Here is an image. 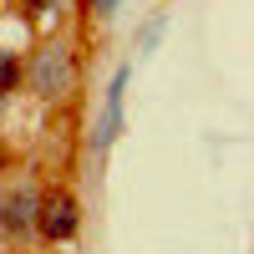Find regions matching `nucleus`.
Wrapping results in <instances>:
<instances>
[{
	"label": "nucleus",
	"mask_w": 254,
	"mask_h": 254,
	"mask_svg": "<svg viewBox=\"0 0 254 254\" xmlns=\"http://www.w3.org/2000/svg\"><path fill=\"white\" fill-rule=\"evenodd\" d=\"M26 81H31V92L41 102H61V97L71 92V81H76L71 46H66V41H46V46L36 51V61L26 66Z\"/></svg>",
	"instance_id": "1"
},
{
	"label": "nucleus",
	"mask_w": 254,
	"mask_h": 254,
	"mask_svg": "<svg viewBox=\"0 0 254 254\" xmlns=\"http://www.w3.org/2000/svg\"><path fill=\"white\" fill-rule=\"evenodd\" d=\"M76 229H81V203L71 188H46L36 203V234L46 239V244H66L76 239Z\"/></svg>",
	"instance_id": "2"
},
{
	"label": "nucleus",
	"mask_w": 254,
	"mask_h": 254,
	"mask_svg": "<svg viewBox=\"0 0 254 254\" xmlns=\"http://www.w3.org/2000/svg\"><path fill=\"white\" fill-rule=\"evenodd\" d=\"M36 203H41V188L31 178H15L0 193V234L5 239H31L36 234Z\"/></svg>",
	"instance_id": "3"
},
{
	"label": "nucleus",
	"mask_w": 254,
	"mask_h": 254,
	"mask_svg": "<svg viewBox=\"0 0 254 254\" xmlns=\"http://www.w3.org/2000/svg\"><path fill=\"white\" fill-rule=\"evenodd\" d=\"M127 66H117L112 71V81H107V97H102V112H97V122H92V137H87V147H92V158L102 163L107 158V147L117 142V132H122V97H127Z\"/></svg>",
	"instance_id": "4"
},
{
	"label": "nucleus",
	"mask_w": 254,
	"mask_h": 254,
	"mask_svg": "<svg viewBox=\"0 0 254 254\" xmlns=\"http://www.w3.org/2000/svg\"><path fill=\"white\" fill-rule=\"evenodd\" d=\"M20 81H26V66H20V56L0 46V97H10Z\"/></svg>",
	"instance_id": "5"
},
{
	"label": "nucleus",
	"mask_w": 254,
	"mask_h": 254,
	"mask_svg": "<svg viewBox=\"0 0 254 254\" xmlns=\"http://www.w3.org/2000/svg\"><path fill=\"white\" fill-rule=\"evenodd\" d=\"M163 31H168V10H158V15L142 26V36H137V51H153L158 41H163Z\"/></svg>",
	"instance_id": "6"
},
{
	"label": "nucleus",
	"mask_w": 254,
	"mask_h": 254,
	"mask_svg": "<svg viewBox=\"0 0 254 254\" xmlns=\"http://www.w3.org/2000/svg\"><path fill=\"white\" fill-rule=\"evenodd\" d=\"M51 10H56V0H20V15H26V20H41Z\"/></svg>",
	"instance_id": "7"
},
{
	"label": "nucleus",
	"mask_w": 254,
	"mask_h": 254,
	"mask_svg": "<svg viewBox=\"0 0 254 254\" xmlns=\"http://www.w3.org/2000/svg\"><path fill=\"white\" fill-rule=\"evenodd\" d=\"M117 5H122V0H87V10H92V15H102V20L117 15Z\"/></svg>",
	"instance_id": "8"
},
{
	"label": "nucleus",
	"mask_w": 254,
	"mask_h": 254,
	"mask_svg": "<svg viewBox=\"0 0 254 254\" xmlns=\"http://www.w3.org/2000/svg\"><path fill=\"white\" fill-rule=\"evenodd\" d=\"M10 168V147H5V137H0V173Z\"/></svg>",
	"instance_id": "9"
},
{
	"label": "nucleus",
	"mask_w": 254,
	"mask_h": 254,
	"mask_svg": "<svg viewBox=\"0 0 254 254\" xmlns=\"http://www.w3.org/2000/svg\"><path fill=\"white\" fill-rule=\"evenodd\" d=\"M0 254H5V249H0Z\"/></svg>",
	"instance_id": "10"
}]
</instances>
